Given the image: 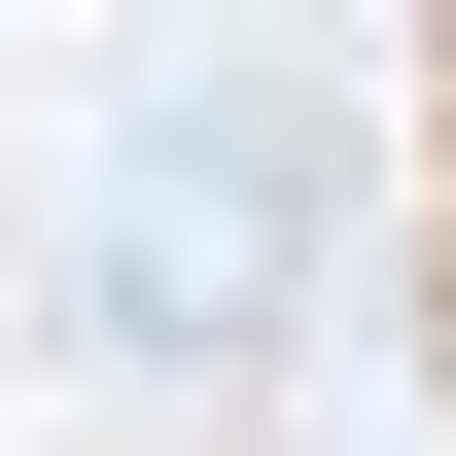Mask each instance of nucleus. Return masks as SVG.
I'll return each instance as SVG.
<instances>
[{"label":"nucleus","mask_w":456,"mask_h":456,"mask_svg":"<svg viewBox=\"0 0 456 456\" xmlns=\"http://www.w3.org/2000/svg\"><path fill=\"white\" fill-rule=\"evenodd\" d=\"M281 316H316V106L281 70L106 106V175H70V351H106V387H246Z\"/></svg>","instance_id":"nucleus-1"}]
</instances>
